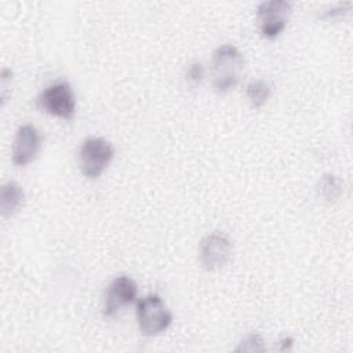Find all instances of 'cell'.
I'll use <instances>...</instances> for the list:
<instances>
[{"mask_svg":"<svg viewBox=\"0 0 353 353\" xmlns=\"http://www.w3.org/2000/svg\"><path fill=\"white\" fill-rule=\"evenodd\" d=\"M244 57L233 44H221L211 54V85L216 94H228L240 81Z\"/></svg>","mask_w":353,"mask_h":353,"instance_id":"obj_1","label":"cell"},{"mask_svg":"<svg viewBox=\"0 0 353 353\" xmlns=\"http://www.w3.org/2000/svg\"><path fill=\"white\" fill-rule=\"evenodd\" d=\"M36 106L52 117L72 121L76 114V95L72 84L66 80L52 81L39 92Z\"/></svg>","mask_w":353,"mask_h":353,"instance_id":"obj_2","label":"cell"},{"mask_svg":"<svg viewBox=\"0 0 353 353\" xmlns=\"http://www.w3.org/2000/svg\"><path fill=\"white\" fill-rule=\"evenodd\" d=\"M116 154L112 142L102 137H87L79 148L80 171L87 179L99 178L110 165Z\"/></svg>","mask_w":353,"mask_h":353,"instance_id":"obj_3","label":"cell"},{"mask_svg":"<svg viewBox=\"0 0 353 353\" xmlns=\"http://www.w3.org/2000/svg\"><path fill=\"white\" fill-rule=\"evenodd\" d=\"M138 327L145 336H156L170 328L174 314L157 294H148L135 302Z\"/></svg>","mask_w":353,"mask_h":353,"instance_id":"obj_4","label":"cell"},{"mask_svg":"<svg viewBox=\"0 0 353 353\" xmlns=\"http://www.w3.org/2000/svg\"><path fill=\"white\" fill-rule=\"evenodd\" d=\"M291 12L292 4L287 0L261 1L256 7V19L261 36L268 40L279 37L287 28Z\"/></svg>","mask_w":353,"mask_h":353,"instance_id":"obj_5","label":"cell"},{"mask_svg":"<svg viewBox=\"0 0 353 353\" xmlns=\"http://www.w3.org/2000/svg\"><path fill=\"white\" fill-rule=\"evenodd\" d=\"M233 256L232 240L221 232L207 234L199 244V262L203 269L215 272L223 269Z\"/></svg>","mask_w":353,"mask_h":353,"instance_id":"obj_6","label":"cell"},{"mask_svg":"<svg viewBox=\"0 0 353 353\" xmlns=\"http://www.w3.org/2000/svg\"><path fill=\"white\" fill-rule=\"evenodd\" d=\"M138 301V285L134 279L127 274L116 276L105 290L102 313L108 319H113L117 313Z\"/></svg>","mask_w":353,"mask_h":353,"instance_id":"obj_7","label":"cell"},{"mask_svg":"<svg viewBox=\"0 0 353 353\" xmlns=\"http://www.w3.org/2000/svg\"><path fill=\"white\" fill-rule=\"evenodd\" d=\"M43 145V137L40 131L32 124H22L18 127L14 135L11 159L17 167H25L30 164L39 156Z\"/></svg>","mask_w":353,"mask_h":353,"instance_id":"obj_8","label":"cell"},{"mask_svg":"<svg viewBox=\"0 0 353 353\" xmlns=\"http://www.w3.org/2000/svg\"><path fill=\"white\" fill-rule=\"evenodd\" d=\"M25 201V192L15 181H7L0 190V212L3 218L15 215Z\"/></svg>","mask_w":353,"mask_h":353,"instance_id":"obj_9","label":"cell"},{"mask_svg":"<svg viewBox=\"0 0 353 353\" xmlns=\"http://www.w3.org/2000/svg\"><path fill=\"white\" fill-rule=\"evenodd\" d=\"M245 95L254 109H261L269 101L272 95V87L266 80L255 79L245 85Z\"/></svg>","mask_w":353,"mask_h":353,"instance_id":"obj_10","label":"cell"},{"mask_svg":"<svg viewBox=\"0 0 353 353\" xmlns=\"http://www.w3.org/2000/svg\"><path fill=\"white\" fill-rule=\"evenodd\" d=\"M342 186L339 179L332 174H325L319 181V193L325 201H335L339 199Z\"/></svg>","mask_w":353,"mask_h":353,"instance_id":"obj_11","label":"cell"},{"mask_svg":"<svg viewBox=\"0 0 353 353\" xmlns=\"http://www.w3.org/2000/svg\"><path fill=\"white\" fill-rule=\"evenodd\" d=\"M262 350H265V345L259 334H248L234 349V352H262Z\"/></svg>","mask_w":353,"mask_h":353,"instance_id":"obj_12","label":"cell"},{"mask_svg":"<svg viewBox=\"0 0 353 353\" xmlns=\"http://www.w3.org/2000/svg\"><path fill=\"white\" fill-rule=\"evenodd\" d=\"M203 79H204V66L200 62L190 63L186 70V80L192 85H197L203 81Z\"/></svg>","mask_w":353,"mask_h":353,"instance_id":"obj_13","label":"cell"},{"mask_svg":"<svg viewBox=\"0 0 353 353\" xmlns=\"http://www.w3.org/2000/svg\"><path fill=\"white\" fill-rule=\"evenodd\" d=\"M352 3H345V4H339L334 8H330L328 11L323 12V18H335V17H341L343 15L346 11H349Z\"/></svg>","mask_w":353,"mask_h":353,"instance_id":"obj_14","label":"cell"}]
</instances>
